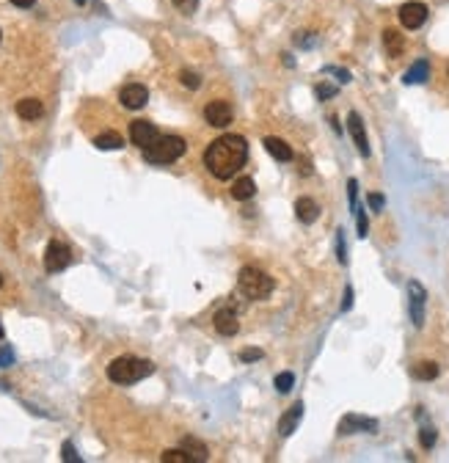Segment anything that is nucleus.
Wrapping results in <instances>:
<instances>
[{
	"mask_svg": "<svg viewBox=\"0 0 449 463\" xmlns=\"http://www.w3.org/2000/svg\"><path fill=\"white\" fill-rule=\"evenodd\" d=\"M353 306V287H345V300H342V312H350Z\"/></svg>",
	"mask_w": 449,
	"mask_h": 463,
	"instance_id": "nucleus-39",
	"label": "nucleus"
},
{
	"mask_svg": "<svg viewBox=\"0 0 449 463\" xmlns=\"http://www.w3.org/2000/svg\"><path fill=\"white\" fill-rule=\"evenodd\" d=\"M11 3H14L17 8H31V6H33V3H36V0H11Z\"/></svg>",
	"mask_w": 449,
	"mask_h": 463,
	"instance_id": "nucleus-40",
	"label": "nucleus"
},
{
	"mask_svg": "<svg viewBox=\"0 0 449 463\" xmlns=\"http://www.w3.org/2000/svg\"><path fill=\"white\" fill-rule=\"evenodd\" d=\"M3 334H6V331H3V323H0V339H3Z\"/></svg>",
	"mask_w": 449,
	"mask_h": 463,
	"instance_id": "nucleus-42",
	"label": "nucleus"
},
{
	"mask_svg": "<svg viewBox=\"0 0 449 463\" xmlns=\"http://www.w3.org/2000/svg\"><path fill=\"white\" fill-rule=\"evenodd\" d=\"M295 215H298L301 224H315L317 215H320V204H317L315 198L301 196L298 201H295Z\"/></svg>",
	"mask_w": 449,
	"mask_h": 463,
	"instance_id": "nucleus-13",
	"label": "nucleus"
},
{
	"mask_svg": "<svg viewBox=\"0 0 449 463\" xmlns=\"http://www.w3.org/2000/svg\"><path fill=\"white\" fill-rule=\"evenodd\" d=\"M232 116H234V110H232V105L224 102V99H213V102H207V108H204V119H207V125H213V127H226V125H232Z\"/></svg>",
	"mask_w": 449,
	"mask_h": 463,
	"instance_id": "nucleus-9",
	"label": "nucleus"
},
{
	"mask_svg": "<svg viewBox=\"0 0 449 463\" xmlns=\"http://www.w3.org/2000/svg\"><path fill=\"white\" fill-rule=\"evenodd\" d=\"M160 461L163 463H193V458L179 447V450H165L160 455Z\"/></svg>",
	"mask_w": 449,
	"mask_h": 463,
	"instance_id": "nucleus-24",
	"label": "nucleus"
},
{
	"mask_svg": "<svg viewBox=\"0 0 449 463\" xmlns=\"http://www.w3.org/2000/svg\"><path fill=\"white\" fill-rule=\"evenodd\" d=\"M322 75H336L339 83H348V80H350V72H348V69H339V66H325Z\"/></svg>",
	"mask_w": 449,
	"mask_h": 463,
	"instance_id": "nucleus-34",
	"label": "nucleus"
},
{
	"mask_svg": "<svg viewBox=\"0 0 449 463\" xmlns=\"http://www.w3.org/2000/svg\"><path fill=\"white\" fill-rule=\"evenodd\" d=\"M248 163V141L243 135L226 132L204 149V165L215 179H232Z\"/></svg>",
	"mask_w": 449,
	"mask_h": 463,
	"instance_id": "nucleus-1",
	"label": "nucleus"
},
{
	"mask_svg": "<svg viewBox=\"0 0 449 463\" xmlns=\"http://www.w3.org/2000/svg\"><path fill=\"white\" fill-rule=\"evenodd\" d=\"M61 458H64L66 463H80V455H77V450H75V444L72 441H64V447H61Z\"/></svg>",
	"mask_w": 449,
	"mask_h": 463,
	"instance_id": "nucleus-30",
	"label": "nucleus"
},
{
	"mask_svg": "<svg viewBox=\"0 0 449 463\" xmlns=\"http://www.w3.org/2000/svg\"><path fill=\"white\" fill-rule=\"evenodd\" d=\"M14 364V350L8 345H0V369H8Z\"/></svg>",
	"mask_w": 449,
	"mask_h": 463,
	"instance_id": "nucleus-31",
	"label": "nucleus"
},
{
	"mask_svg": "<svg viewBox=\"0 0 449 463\" xmlns=\"http://www.w3.org/2000/svg\"><path fill=\"white\" fill-rule=\"evenodd\" d=\"M350 433H378V419L361 417V414H348L339 422V436H350Z\"/></svg>",
	"mask_w": 449,
	"mask_h": 463,
	"instance_id": "nucleus-10",
	"label": "nucleus"
},
{
	"mask_svg": "<svg viewBox=\"0 0 449 463\" xmlns=\"http://www.w3.org/2000/svg\"><path fill=\"white\" fill-rule=\"evenodd\" d=\"M42 113H44V108H42L39 99L28 97V99H20V102H17V116L25 119V122H36Z\"/></svg>",
	"mask_w": 449,
	"mask_h": 463,
	"instance_id": "nucleus-17",
	"label": "nucleus"
},
{
	"mask_svg": "<svg viewBox=\"0 0 449 463\" xmlns=\"http://www.w3.org/2000/svg\"><path fill=\"white\" fill-rule=\"evenodd\" d=\"M185 149H188L185 138H179V135H160L149 149H144V158H146V163L152 165H168L174 160H179L185 155Z\"/></svg>",
	"mask_w": 449,
	"mask_h": 463,
	"instance_id": "nucleus-3",
	"label": "nucleus"
},
{
	"mask_svg": "<svg viewBox=\"0 0 449 463\" xmlns=\"http://www.w3.org/2000/svg\"><path fill=\"white\" fill-rule=\"evenodd\" d=\"M237 284H240V293H243L246 298H251V300L267 298L270 293H273V287H276V281H273L265 270L254 267V265H246V267L240 270Z\"/></svg>",
	"mask_w": 449,
	"mask_h": 463,
	"instance_id": "nucleus-4",
	"label": "nucleus"
},
{
	"mask_svg": "<svg viewBox=\"0 0 449 463\" xmlns=\"http://www.w3.org/2000/svg\"><path fill=\"white\" fill-rule=\"evenodd\" d=\"M292 386H295V375H292V372H279V375H276V392H279V395L292 392Z\"/></svg>",
	"mask_w": 449,
	"mask_h": 463,
	"instance_id": "nucleus-25",
	"label": "nucleus"
},
{
	"mask_svg": "<svg viewBox=\"0 0 449 463\" xmlns=\"http://www.w3.org/2000/svg\"><path fill=\"white\" fill-rule=\"evenodd\" d=\"M94 146L96 149H102V152H113V149H122V146H125V138H122L119 132L108 130V132H102V135H96Z\"/></svg>",
	"mask_w": 449,
	"mask_h": 463,
	"instance_id": "nucleus-22",
	"label": "nucleus"
},
{
	"mask_svg": "<svg viewBox=\"0 0 449 463\" xmlns=\"http://www.w3.org/2000/svg\"><path fill=\"white\" fill-rule=\"evenodd\" d=\"M188 455L193 458V463H204L207 458H210V450H207V444H201L198 438H193V436H188V438H182V444H179Z\"/></svg>",
	"mask_w": 449,
	"mask_h": 463,
	"instance_id": "nucleus-19",
	"label": "nucleus"
},
{
	"mask_svg": "<svg viewBox=\"0 0 449 463\" xmlns=\"http://www.w3.org/2000/svg\"><path fill=\"white\" fill-rule=\"evenodd\" d=\"M427 77H430V64H427L424 58H419L417 64L403 75V83H408V86H419V83H427Z\"/></svg>",
	"mask_w": 449,
	"mask_h": 463,
	"instance_id": "nucleus-18",
	"label": "nucleus"
},
{
	"mask_svg": "<svg viewBox=\"0 0 449 463\" xmlns=\"http://www.w3.org/2000/svg\"><path fill=\"white\" fill-rule=\"evenodd\" d=\"M436 438H438V436H436V428H433V425H424V428L419 430V441H422L424 450H433V447H436Z\"/></svg>",
	"mask_w": 449,
	"mask_h": 463,
	"instance_id": "nucleus-26",
	"label": "nucleus"
},
{
	"mask_svg": "<svg viewBox=\"0 0 449 463\" xmlns=\"http://www.w3.org/2000/svg\"><path fill=\"white\" fill-rule=\"evenodd\" d=\"M265 353L259 350V348H246V350H240V362L251 364V362H259Z\"/></svg>",
	"mask_w": 449,
	"mask_h": 463,
	"instance_id": "nucleus-33",
	"label": "nucleus"
},
{
	"mask_svg": "<svg viewBox=\"0 0 449 463\" xmlns=\"http://www.w3.org/2000/svg\"><path fill=\"white\" fill-rule=\"evenodd\" d=\"M158 138H160V130H158L152 122H146V119H135V122L129 125V141H132L135 146H141V149H149Z\"/></svg>",
	"mask_w": 449,
	"mask_h": 463,
	"instance_id": "nucleus-8",
	"label": "nucleus"
},
{
	"mask_svg": "<svg viewBox=\"0 0 449 463\" xmlns=\"http://www.w3.org/2000/svg\"><path fill=\"white\" fill-rule=\"evenodd\" d=\"M348 130H350V138H353L358 155H361V158H369V141H367V130H364V122H361V116H358L355 110L348 116Z\"/></svg>",
	"mask_w": 449,
	"mask_h": 463,
	"instance_id": "nucleus-12",
	"label": "nucleus"
},
{
	"mask_svg": "<svg viewBox=\"0 0 449 463\" xmlns=\"http://www.w3.org/2000/svg\"><path fill=\"white\" fill-rule=\"evenodd\" d=\"M355 229H358V237H367L369 231V221H367V210L364 207H355Z\"/></svg>",
	"mask_w": 449,
	"mask_h": 463,
	"instance_id": "nucleus-27",
	"label": "nucleus"
},
{
	"mask_svg": "<svg viewBox=\"0 0 449 463\" xmlns=\"http://www.w3.org/2000/svg\"><path fill=\"white\" fill-rule=\"evenodd\" d=\"M0 287H3V276H0Z\"/></svg>",
	"mask_w": 449,
	"mask_h": 463,
	"instance_id": "nucleus-43",
	"label": "nucleus"
},
{
	"mask_svg": "<svg viewBox=\"0 0 449 463\" xmlns=\"http://www.w3.org/2000/svg\"><path fill=\"white\" fill-rule=\"evenodd\" d=\"M174 6L182 11V14H193L198 8V0H174Z\"/></svg>",
	"mask_w": 449,
	"mask_h": 463,
	"instance_id": "nucleus-35",
	"label": "nucleus"
},
{
	"mask_svg": "<svg viewBox=\"0 0 449 463\" xmlns=\"http://www.w3.org/2000/svg\"><path fill=\"white\" fill-rule=\"evenodd\" d=\"M257 194V182L251 179V177H240V179H234V185H232V196L237 198V201H248V198H254Z\"/></svg>",
	"mask_w": 449,
	"mask_h": 463,
	"instance_id": "nucleus-21",
	"label": "nucleus"
},
{
	"mask_svg": "<svg viewBox=\"0 0 449 463\" xmlns=\"http://www.w3.org/2000/svg\"><path fill=\"white\" fill-rule=\"evenodd\" d=\"M336 260H339V265H348V246H345V229L336 231Z\"/></svg>",
	"mask_w": 449,
	"mask_h": 463,
	"instance_id": "nucleus-29",
	"label": "nucleus"
},
{
	"mask_svg": "<svg viewBox=\"0 0 449 463\" xmlns=\"http://www.w3.org/2000/svg\"><path fill=\"white\" fill-rule=\"evenodd\" d=\"M75 3H77V6H86V0H75Z\"/></svg>",
	"mask_w": 449,
	"mask_h": 463,
	"instance_id": "nucleus-41",
	"label": "nucleus"
},
{
	"mask_svg": "<svg viewBox=\"0 0 449 463\" xmlns=\"http://www.w3.org/2000/svg\"><path fill=\"white\" fill-rule=\"evenodd\" d=\"M155 372V364L146 359H135V356H119L108 364V378L119 386H132L144 378H149Z\"/></svg>",
	"mask_w": 449,
	"mask_h": 463,
	"instance_id": "nucleus-2",
	"label": "nucleus"
},
{
	"mask_svg": "<svg viewBox=\"0 0 449 463\" xmlns=\"http://www.w3.org/2000/svg\"><path fill=\"white\" fill-rule=\"evenodd\" d=\"M215 331L221 334V336H234L237 331H240V323H237V315H234V309H221L218 315H215Z\"/></svg>",
	"mask_w": 449,
	"mask_h": 463,
	"instance_id": "nucleus-14",
	"label": "nucleus"
},
{
	"mask_svg": "<svg viewBox=\"0 0 449 463\" xmlns=\"http://www.w3.org/2000/svg\"><path fill=\"white\" fill-rule=\"evenodd\" d=\"M336 86H328V83H317V89H315V94H317V99H331L336 97Z\"/></svg>",
	"mask_w": 449,
	"mask_h": 463,
	"instance_id": "nucleus-32",
	"label": "nucleus"
},
{
	"mask_svg": "<svg viewBox=\"0 0 449 463\" xmlns=\"http://www.w3.org/2000/svg\"><path fill=\"white\" fill-rule=\"evenodd\" d=\"M303 419V402H295L292 408H287V414L279 422V436H289L292 430L298 428V422Z\"/></svg>",
	"mask_w": 449,
	"mask_h": 463,
	"instance_id": "nucleus-16",
	"label": "nucleus"
},
{
	"mask_svg": "<svg viewBox=\"0 0 449 463\" xmlns=\"http://www.w3.org/2000/svg\"><path fill=\"white\" fill-rule=\"evenodd\" d=\"M384 44H386V53H388L391 58L403 56V50H405V39H403V33L394 31V28H386L384 31Z\"/></svg>",
	"mask_w": 449,
	"mask_h": 463,
	"instance_id": "nucleus-20",
	"label": "nucleus"
},
{
	"mask_svg": "<svg viewBox=\"0 0 449 463\" xmlns=\"http://www.w3.org/2000/svg\"><path fill=\"white\" fill-rule=\"evenodd\" d=\"M72 262V251H69V246L61 243V240H50V246H47V251H44V270L47 273H61L66 270Z\"/></svg>",
	"mask_w": 449,
	"mask_h": 463,
	"instance_id": "nucleus-5",
	"label": "nucleus"
},
{
	"mask_svg": "<svg viewBox=\"0 0 449 463\" xmlns=\"http://www.w3.org/2000/svg\"><path fill=\"white\" fill-rule=\"evenodd\" d=\"M179 80H182V86L191 89V91H196V89L201 86V77H198L196 72H191V69H182V72H179Z\"/></svg>",
	"mask_w": 449,
	"mask_h": 463,
	"instance_id": "nucleus-28",
	"label": "nucleus"
},
{
	"mask_svg": "<svg viewBox=\"0 0 449 463\" xmlns=\"http://www.w3.org/2000/svg\"><path fill=\"white\" fill-rule=\"evenodd\" d=\"M438 372H441V369H438V364L436 362H419L417 367L411 369V375H414L417 381H436Z\"/></svg>",
	"mask_w": 449,
	"mask_h": 463,
	"instance_id": "nucleus-23",
	"label": "nucleus"
},
{
	"mask_svg": "<svg viewBox=\"0 0 449 463\" xmlns=\"http://www.w3.org/2000/svg\"><path fill=\"white\" fill-rule=\"evenodd\" d=\"M348 198H350V210H355L358 207V182L355 179L348 182Z\"/></svg>",
	"mask_w": 449,
	"mask_h": 463,
	"instance_id": "nucleus-36",
	"label": "nucleus"
},
{
	"mask_svg": "<svg viewBox=\"0 0 449 463\" xmlns=\"http://www.w3.org/2000/svg\"><path fill=\"white\" fill-rule=\"evenodd\" d=\"M119 99H122V105H125V108H129V110H138V108H144V105L149 102V89H146V86H141V83H129V86L122 89Z\"/></svg>",
	"mask_w": 449,
	"mask_h": 463,
	"instance_id": "nucleus-11",
	"label": "nucleus"
},
{
	"mask_svg": "<svg viewBox=\"0 0 449 463\" xmlns=\"http://www.w3.org/2000/svg\"><path fill=\"white\" fill-rule=\"evenodd\" d=\"M367 201H369V207H372L375 213H381V210H384V204H386V198L381 196V194H369V198H367Z\"/></svg>",
	"mask_w": 449,
	"mask_h": 463,
	"instance_id": "nucleus-38",
	"label": "nucleus"
},
{
	"mask_svg": "<svg viewBox=\"0 0 449 463\" xmlns=\"http://www.w3.org/2000/svg\"><path fill=\"white\" fill-rule=\"evenodd\" d=\"M262 144H265V149H267V152H270V155H273L279 163H289V160L295 158V155H292V149H289V146L284 144V141H282V138H276V135H267Z\"/></svg>",
	"mask_w": 449,
	"mask_h": 463,
	"instance_id": "nucleus-15",
	"label": "nucleus"
},
{
	"mask_svg": "<svg viewBox=\"0 0 449 463\" xmlns=\"http://www.w3.org/2000/svg\"><path fill=\"white\" fill-rule=\"evenodd\" d=\"M295 44L298 47H312L315 44V33H298L295 36Z\"/></svg>",
	"mask_w": 449,
	"mask_h": 463,
	"instance_id": "nucleus-37",
	"label": "nucleus"
},
{
	"mask_svg": "<svg viewBox=\"0 0 449 463\" xmlns=\"http://www.w3.org/2000/svg\"><path fill=\"white\" fill-rule=\"evenodd\" d=\"M424 306H427V290L419 281H408V312L417 329L424 326Z\"/></svg>",
	"mask_w": 449,
	"mask_h": 463,
	"instance_id": "nucleus-6",
	"label": "nucleus"
},
{
	"mask_svg": "<svg viewBox=\"0 0 449 463\" xmlns=\"http://www.w3.org/2000/svg\"><path fill=\"white\" fill-rule=\"evenodd\" d=\"M427 6L424 3H419V0H411V3H403L400 6V23H403V28H408V31H417L422 28L424 23H427Z\"/></svg>",
	"mask_w": 449,
	"mask_h": 463,
	"instance_id": "nucleus-7",
	"label": "nucleus"
}]
</instances>
